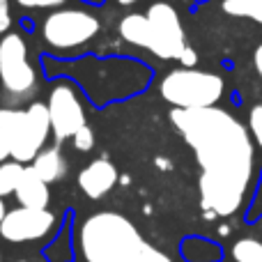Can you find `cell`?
<instances>
[{
    "label": "cell",
    "mask_w": 262,
    "mask_h": 262,
    "mask_svg": "<svg viewBox=\"0 0 262 262\" xmlns=\"http://www.w3.org/2000/svg\"><path fill=\"white\" fill-rule=\"evenodd\" d=\"M101 30L99 16L81 7L53 9L41 23V37L55 51H76L90 44Z\"/></svg>",
    "instance_id": "5"
},
{
    "label": "cell",
    "mask_w": 262,
    "mask_h": 262,
    "mask_svg": "<svg viewBox=\"0 0 262 262\" xmlns=\"http://www.w3.org/2000/svg\"><path fill=\"white\" fill-rule=\"evenodd\" d=\"M16 3L26 9H58L67 0H16Z\"/></svg>",
    "instance_id": "20"
},
{
    "label": "cell",
    "mask_w": 262,
    "mask_h": 262,
    "mask_svg": "<svg viewBox=\"0 0 262 262\" xmlns=\"http://www.w3.org/2000/svg\"><path fill=\"white\" fill-rule=\"evenodd\" d=\"M145 16H147L149 28H152L149 53H154L161 60H177L182 51L186 49L184 28H182L177 9L168 3H154Z\"/></svg>",
    "instance_id": "8"
},
{
    "label": "cell",
    "mask_w": 262,
    "mask_h": 262,
    "mask_svg": "<svg viewBox=\"0 0 262 262\" xmlns=\"http://www.w3.org/2000/svg\"><path fill=\"white\" fill-rule=\"evenodd\" d=\"M32 170H35L46 184H53V182H60L67 175V161H64L62 152H60L58 147H46L35 157Z\"/></svg>",
    "instance_id": "13"
},
{
    "label": "cell",
    "mask_w": 262,
    "mask_h": 262,
    "mask_svg": "<svg viewBox=\"0 0 262 262\" xmlns=\"http://www.w3.org/2000/svg\"><path fill=\"white\" fill-rule=\"evenodd\" d=\"M12 28V9L9 0H0V35H7Z\"/></svg>",
    "instance_id": "21"
},
{
    "label": "cell",
    "mask_w": 262,
    "mask_h": 262,
    "mask_svg": "<svg viewBox=\"0 0 262 262\" xmlns=\"http://www.w3.org/2000/svg\"><path fill=\"white\" fill-rule=\"evenodd\" d=\"M223 78L200 69H172L159 83V95L175 108H212L223 97Z\"/></svg>",
    "instance_id": "4"
},
{
    "label": "cell",
    "mask_w": 262,
    "mask_h": 262,
    "mask_svg": "<svg viewBox=\"0 0 262 262\" xmlns=\"http://www.w3.org/2000/svg\"><path fill=\"white\" fill-rule=\"evenodd\" d=\"M14 195H16L18 205L28 207V209H46V205H49V200H51L49 184L32 170V166H28L26 170H23V177H21V182H18Z\"/></svg>",
    "instance_id": "11"
},
{
    "label": "cell",
    "mask_w": 262,
    "mask_h": 262,
    "mask_svg": "<svg viewBox=\"0 0 262 262\" xmlns=\"http://www.w3.org/2000/svg\"><path fill=\"white\" fill-rule=\"evenodd\" d=\"M74 147L78 149V152H90L92 147H95V131H92L90 127H83V129H78L76 134H74Z\"/></svg>",
    "instance_id": "17"
},
{
    "label": "cell",
    "mask_w": 262,
    "mask_h": 262,
    "mask_svg": "<svg viewBox=\"0 0 262 262\" xmlns=\"http://www.w3.org/2000/svg\"><path fill=\"white\" fill-rule=\"evenodd\" d=\"M118 32L131 46L147 49V51L152 46V28H149V21L145 14H127V16H122Z\"/></svg>",
    "instance_id": "12"
},
{
    "label": "cell",
    "mask_w": 262,
    "mask_h": 262,
    "mask_svg": "<svg viewBox=\"0 0 262 262\" xmlns=\"http://www.w3.org/2000/svg\"><path fill=\"white\" fill-rule=\"evenodd\" d=\"M143 246L134 223L115 212L95 214L81 228V251L88 262H134Z\"/></svg>",
    "instance_id": "2"
},
{
    "label": "cell",
    "mask_w": 262,
    "mask_h": 262,
    "mask_svg": "<svg viewBox=\"0 0 262 262\" xmlns=\"http://www.w3.org/2000/svg\"><path fill=\"white\" fill-rule=\"evenodd\" d=\"M23 170H26V166L14 161V159L0 163V198L12 195L14 191H16L18 182H21V177H23Z\"/></svg>",
    "instance_id": "15"
},
{
    "label": "cell",
    "mask_w": 262,
    "mask_h": 262,
    "mask_svg": "<svg viewBox=\"0 0 262 262\" xmlns=\"http://www.w3.org/2000/svg\"><path fill=\"white\" fill-rule=\"evenodd\" d=\"M249 131L253 136V140L258 143V147L262 149V104L253 106L249 115Z\"/></svg>",
    "instance_id": "18"
},
{
    "label": "cell",
    "mask_w": 262,
    "mask_h": 262,
    "mask_svg": "<svg viewBox=\"0 0 262 262\" xmlns=\"http://www.w3.org/2000/svg\"><path fill=\"white\" fill-rule=\"evenodd\" d=\"M18 262H23V260H18Z\"/></svg>",
    "instance_id": "27"
},
{
    "label": "cell",
    "mask_w": 262,
    "mask_h": 262,
    "mask_svg": "<svg viewBox=\"0 0 262 262\" xmlns=\"http://www.w3.org/2000/svg\"><path fill=\"white\" fill-rule=\"evenodd\" d=\"M177 60L182 62V67H184V69H195V64H198V53H195L191 46H186Z\"/></svg>",
    "instance_id": "22"
},
{
    "label": "cell",
    "mask_w": 262,
    "mask_h": 262,
    "mask_svg": "<svg viewBox=\"0 0 262 262\" xmlns=\"http://www.w3.org/2000/svg\"><path fill=\"white\" fill-rule=\"evenodd\" d=\"M118 184V168L108 159H97L78 172V186L90 200H99Z\"/></svg>",
    "instance_id": "10"
},
{
    "label": "cell",
    "mask_w": 262,
    "mask_h": 262,
    "mask_svg": "<svg viewBox=\"0 0 262 262\" xmlns=\"http://www.w3.org/2000/svg\"><path fill=\"white\" fill-rule=\"evenodd\" d=\"M46 106H49L51 115V134L55 136L58 143L74 138V134L88 124L85 106L78 97V90L69 81L55 83Z\"/></svg>",
    "instance_id": "7"
},
{
    "label": "cell",
    "mask_w": 262,
    "mask_h": 262,
    "mask_svg": "<svg viewBox=\"0 0 262 262\" xmlns=\"http://www.w3.org/2000/svg\"><path fill=\"white\" fill-rule=\"evenodd\" d=\"M172 127L184 136L200 163V200L214 216L239 209L253 175V140L246 127L223 108L170 111Z\"/></svg>",
    "instance_id": "1"
},
{
    "label": "cell",
    "mask_w": 262,
    "mask_h": 262,
    "mask_svg": "<svg viewBox=\"0 0 262 262\" xmlns=\"http://www.w3.org/2000/svg\"><path fill=\"white\" fill-rule=\"evenodd\" d=\"M253 64H255V72H258V76L262 78V44L255 49V55H253Z\"/></svg>",
    "instance_id": "23"
},
{
    "label": "cell",
    "mask_w": 262,
    "mask_h": 262,
    "mask_svg": "<svg viewBox=\"0 0 262 262\" xmlns=\"http://www.w3.org/2000/svg\"><path fill=\"white\" fill-rule=\"evenodd\" d=\"M134 262H172L170 258H168L166 253H161V251H157L154 246L145 244L143 249H140V253L136 255Z\"/></svg>",
    "instance_id": "19"
},
{
    "label": "cell",
    "mask_w": 262,
    "mask_h": 262,
    "mask_svg": "<svg viewBox=\"0 0 262 262\" xmlns=\"http://www.w3.org/2000/svg\"><path fill=\"white\" fill-rule=\"evenodd\" d=\"M5 214H7V209H5V200H3V198H0V223H3Z\"/></svg>",
    "instance_id": "25"
},
{
    "label": "cell",
    "mask_w": 262,
    "mask_h": 262,
    "mask_svg": "<svg viewBox=\"0 0 262 262\" xmlns=\"http://www.w3.org/2000/svg\"><path fill=\"white\" fill-rule=\"evenodd\" d=\"M55 228V216L49 209H28L18 207L5 214L0 223V237L12 244L35 242L46 237Z\"/></svg>",
    "instance_id": "9"
},
{
    "label": "cell",
    "mask_w": 262,
    "mask_h": 262,
    "mask_svg": "<svg viewBox=\"0 0 262 262\" xmlns=\"http://www.w3.org/2000/svg\"><path fill=\"white\" fill-rule=\"evenodd\" d=\"M232 258L235 262H262V242L258 239H239L232 246Z\"/></svg>",
    "instance_id": "16"
},
{
    "label": "cell",
    "mask_w": 262,
    "mask_h": 262,
    "mask_svg": "<svg viewBox=\"0 0 262 262\" xmlns=\"http://www.w3.org/2000/svg\"><path fill=\"white\" fill-rule=\"evenodd\" d=\"M221 7L228 16L251 18L255 23H262V0H223Z\"/></svg>",
    "instance_id": "14"
},
{
    "label": "cell",
    "mask_w": 262,
    "mask_h": 262,
    "mask_svg": "<svg viewBox=\"0 0 262 262\" xmlns=\"http://www.w3.org/2000/svg\"><path fill=\"white\" fill-rule=\"evenodd\" d=\"M0 136L9 145V159L18 163L35 161L51 136L49 106L32 101L28 108H0Z\"/></svg>",
    "instance_id": "3"
},
{
    "label": "cell",
    "mask_w": 262,
    "mask_h": 262,
    "mask_svg": "<svg viewBox=\"0 0 262 262\" xmlns=\"http://www.w3.org/2000/svg\"><path fill=\"white\" fill-rule=\"evenodd\" d=\"M120 5H124V7H129V5H134V3H138V0H118Z\"/></svg>",
    "instance_id": "26"
},
{
    "label": "cell",
    "mask_w": 262,
    "mask_h": 262,
    "mask_svg": "<svg viewBox=\"0 0 262 262\" xmlns=\"http://www.w3.org/2000/svg\"><path fill=\"white\" fill-rule=\"evenodd\" d=\"M9 159V145L5 143V138L0 136V163H5Z\"/></svg>",
    "instance_id": "24"
},
{
    "label": "cell",
    "mask_w": 262,
    "mask_h": 262,
    "mask_svg": "<svg viewBox=\"0 0 262 262\" xmlns=\"http://www.w3.org/2000/svg\"><path fill=\"white\" fill-rule=\"evenodd\" d=\"M0 85L16 104L30 99L39 85L35 67L28 60V44L18 32L0 37Z\"/></svg>",
    "instance_id": "6"
}]
</instances>
